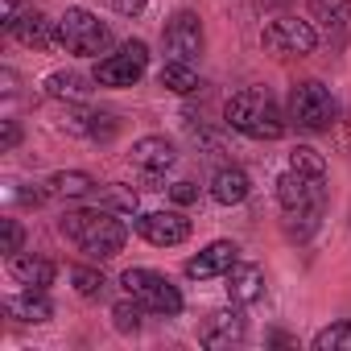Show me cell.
<instances>
[{"instance_id":"cell-1","label":"cell","mask_w":351,"mask_h":351,"mask_svg":"<svg viewBox=\"0 0 351 351\" xmlns=\"http://www.w3.org/2000/svg\"><path fill=\"white\" fill-rule=\"evenodd\" d=\"M62 236H66L83 256L108 261V256H116V252L124 248L128 228H124V219H120L116 211L95 207V211H71V215L62 219Z\"/></svg>"},{"instance_id":"cell-2","label":"cell","mask_w":351,"mask_h":351,"mask_svg":"<svg viewBox=\"0 0 351 351\" xmlns=\"http://www.w3.org/2000/svg\"><path fill=\"white\" fill-rule=\"evenodd\" d=\"M223 116L236 132L252 136V141H277L285 132V116L277 108V99L265 87H244L223 104Z\"/></svg>"},{"instance_id":"cell-3","label":"cell","mask_w":351,"mask_h":351,"mask_svg":"<svg viewBox=\"0 0 351 351\" xmlns=\"http://www.w3.org/2000/svg\"><path fill=\"white\" fill-rule=\"evenodd\" d=\"M58 46L79 54V58H95L112 46V29L87 9H66L58 17Z\"/></svg>"},{"instance_id":"cell-4","label":"cell","mask_w":351,"mask_h":351,"mask_svg":"<svg viewBox=\"0 0 351 351\" xmlns=\"http://www.w3.org/2000/svg\"><path fill=\"white\" fill-rule=\"evenodd\" d=\"M120 285H124L149 314H161V318L182 314V293H178V285H173L169 277H161V273H153V269H124Z\"/></svg>"},{"instance_id":"cell-5","label":"cell","mask_w":351,"mask_h":351,"mask_svg":"<svg viewBox=\"0 0 351 351\" xmlns=\"http://www.w3.org/2000/svg\"><path fill=\"white\" fill-rule=\"evenodd\" d=\"M335 112H339V104H335V95L318 79H306V83H298L289 91V120L298 128H306V132L330 128L335 124Z\"/></svg>"},{"instance_id":"cell-6","label":"cell","mask_w":351,"mask_h":351,"mask_svg":"<svg viewBox=\"0 0 351 351\" xmlns=\"http://www.w3.org/2000/svg\"><path fill=\"white\" fill-rule=\"evenodd\" d=\"M261 46H265L269 54H277V58H306V54H314L318 34H314L310 21L277 17V21H269V25L261 29Z\"/></svg>"},{"instance_id":"cell-7","label":"cell","mask_w":351,"mask_h":351,"mask_svg":"<svg viewBox=\"0 0 351 351\" xmlns=\"http://www.w3.org/2000/svg\"><path fill=\"white\" fill-rule=\"evenodd\" d=\"M326 178H314V173L302 169H285L277 182V203L285 207V215H318L322 199H326Z\"/></svg>"},{"instance_id":"cell-8","label":"cell","mask_w":351,"mask_h":351,"mask_svg":"<svg viewBox=\"0 0 351 351\" xmlns=\"http://www.w3.org/2000/svg\"><path fill=\"white\" fill-rule=\"evenodd\" d=\"M149 66V50L145 42H124L116 54H108L99 66H95V83L99 87H132Z\"/></svg>"},{"instance_id":"cell-9","label":"cell","mask_w":351,"mask_h":351,"mask_svg":"<svg viewBox=\"0 0 351 351\" xmlns=\"http://www.w3.org/2000/svg\"><path fill=\"white\" fill-rule=\"evenodd\" d=\"M161 46L173 62H195L203 54V25L195 13H178L165 21V34H161Z\"/></svg>"},{"instance_id":"cell-10","label":"cell","mask_w":351,"mask_h":351,"mask_svg":"<svg viewBox=\"0 0 351 351\" xmlns=\"http://www.w3.org/2000/svg\"><path fill=\"white\" fill-rule=\"evenodd\" d=\"M132 228H136L149 244H157V248L186 244V236H191V219L178 215V211H149V215H136Z\"/></svg>"},{"instance_id":"cell-11","label":"cell","mask_w":351,"mask_h":351,"mask_svg":"<svg viewBox=\"0 0 351 351\" xmlns=\"http://www.w3.org/2000/svg\"><path fill=\"white\" fill-rule=\"evenodd\" d=\"M236 261H240V248H236L232 240H215V244H207L199 256H191V261H186V277H195V281L228 277Z\"/></svg>"},{"instance_id":"cell-12","label":"cell","mask_w":351,"mask_h":351,"mask_svg":"<svg viewBox=\"0 0 351 351\" xmlns=\"http://www.w3.org/2000/svg\"><path fill=\"white\" fill-rule=\"evenodd\" d=\"M128 157H132V165H136L141 173L157 178V173H165V169L173 165V145H169L165 136H141Z\"/></svg>"},{"instance_id":"cell-13","label":"cell","mask_w":351,"mask_h":351,"mask_svg":"<svg viewBox=\"0 0 351 351\" xmlns=\"http://www.w3.org/2000/svg\"><path fill=\"white\" fill-rule=\"evenodd\" d=\"M9 34L21 42V46H38V50H46V46H54L58 42V21H46V13H17V21L9 25Z\"/></svg>"},{"instance_id":"cell-14","label":"cell","mask_w":351,"mask_h":351,"mask_svg":"<svg viewBox=\"0 0 351 351\" xmlns=\"http://www.w3.org/2000/svg\"><path fill=\"white\" fill-rule=\"evenodd\" d=\"M5 314L17 322H50L54 306L46 302V289H25L17 298H5Z\"/></svg>"},{"instance_id":"cell-15","label":"cell","mask_w":351,"mask_h":351,"mask_svg":"<svg viewBox=\"0 0 351 351\" xmlns=\"http://www.w3.org/2000/svg\"><path fill=\"white\" fill-rule=\"evenodd\" d=\"M211 199H215L219 207L244 203V199H248V173H244L240 165H223L215 178H211Z\"/></svg>"},{"instance_id":"cell-16","label":"cell","mask_w":351,"mask_h":351,"mask_svg":"<svg viewBox=\"0 0 351 351\" xmlns=\"http://www.w3.org/2000/svg\"><path fill=\"white\" fill-rule=\"evenodd\" d=\"M240 339H244V318H240L236 310H219V314H211L207 326H203V343H207V347H232V343H240Z\"/></svg>"},{"instance_id":"cell-17","label":"cell","mask_w":351,"mask_h":351,"mask_svg":"<svg viewBox=\"0 0 351 351\" xmlns=\"http://www.w3.org/2000/svg\"><path fill=\"white\" fill-rule=\"evenodd\" d=\"M9 273H13V281H21L25 289H46L50 281H54V265L46 261V256H13L9 261Z\"/></svg>"},{"instance_id":"cell-18","label":"cell","mask_w":351,"mask_h":351,"mask_svg":"<svg viewBox=\"0 0 351 351\" xmlns=\"http://www.w3.org/2000/svg\"><path fill=\"white\" fill-rule=\"evenodd\" d=\"M265 293V273L256 269V265H232V273H228V298L232 302H256Z\"/></svg>"},{"instance_id":"cell-19","label":"cell","mask_w":351,"mask_h":351,"mask_svg":"<svg viewBox=\"0 0 351 351\" xmlns=\"http://www.w3.org/2000/svg\"><path fill=\"white\" fill-rule=\"evenodd\" d=\"M46 191L54 199H87L95 191V178H91V173H83V169H58V173H50Z\"/></svg>"},{"instance_id":"cell-20","label":"cell","mask_w":351,"mask_h":351,"mask_svg":"<svg viewBox=\"0 0 351 351\" xmlns=\"http://www.w3.org/2000/svg\"><path fill=\"white\" fill-rule=\"evenodd\" d=\"M157 79H161V87L178 91V95H191V91H199V87H203V79L195 75V66H191V62H173V58L161 66V75H157Z\"/></svg>"},{"instance_id":"cell-21","label":"cell","mask_w":351,"mask_h":351,"mask_svg":"<svg viewBox=\"0 0 351 351\" xmlns=\"http://www.w3.org/2000/svg\"><path fill=\"white\" fill-rule=\"evenodd\" d=\"M46 95H50V99H71V104H79V99H87V79L75 75V71H54V75L46 79Z\"/></svg>"},{"instance_id":"cell-22","label":"cell","mask_w":351,"mask_h":351,"mask_svg":"<svg viewBox=\"0 0 351 351\" xmlns=\"http://www.w3.org/2000/svg\"><path fill=\"white\" fill-rule=\"evenodd\" d=\"M71 124V132H83V136H91V141H108L112 132H116V116H108V112H79V116H71L66 120Z\"/></svg>"},{"instance_id":"cell-23","label":"cell","mask_w":351,"mask_h":351,"mask_svg":"<svg viewBox=\"0 0 351 351\" xmlns=\"http://www.w3.org/2000/svg\"><path fill=\"white\" fill-rule=\"evenodd\" d=\"M314 21L326 29H343L351 21V0H314Z\"/></svg>"},{"instance_id":"cell-24","label":"cell","mask_w":351,"mask_h":351,"mask_svg":"<svg viewBox=\"0 0 351 351\" xmlns=\"http://www.w3.org/2000/svg\"><path fill=\"white\" fill-rule=\"evenodd\" d=\"M141 314H145V306H141L132 293H128V302L112 306V322H116L120 335H136V330H141Z\"/></svg>"},{"instance_id":"cell-25","label":"cell","mask_w":351,"mask_h":351,"mask_svg":"<svg viewBox=\"0 0 351 351\" xmlns=\"http://www.w3.org/2000/svg\"><path fill=\"white\" fill-rule=\"evenodd\" d=\"M314 351H351V322H335L314 335Z\"/></svg>"},{"instance_id":"cell-26","label":"cell","mask_w":351,"mask_h":351,"mask_svg":"<svg viewBox=\"0 0 351 351\" xmlns=\"http://www.w3.org/2000/svg\"><path fill=\"white\" fill-rule=\"evenodd\" d=\"M289 169H302V173H314V178H326V161H322V153L310 149V145H298V149L289 153Z\"/></svg>"},{"instance_id":"cell-27","label":"cell","mask_w":351,"mask_h":351,"mask_svg":"<svg viewBox=\"0 0 351 351\" xmlns=\"http://www.w3.org/2000/svg\"><path fill=\"white\" fill-rule=\"evenodd\" d=\"M71 281H75V289H79L83 298H99V293H104V285H108V281H104V273L83 269V265H79V269H71Z\"/></svg>"},{"instance_id":"cell-28","label":"cell","mask_w":351,"mask_h":351,"mask_svg":"<svg viewBox=\"0 0 351 351\" xmlns=\"http://www.w3.org/2000/svg\"><path fill=\"white\" fill-rule=\"evenodd\" d=\"M21 244H25L21 223H17V219H5V252H9V256H17V252H21Z\"/></svg>"},{"instance_id":"cell-29","label":"cell","mask_w":351,"mask_h":351,"mask_svg":"<svg viewBox=\"0 0 351 351\" xmlns=\"http://www.w3.org/2000/svg\"><path fill=\"white\" fill-rule=\"evenodd\" d=\"M169 195H173V203H195V199H199L195 182H173V186H169Z\"/></svg>"},{"instance_id":"cell-30","label":"cell","mask_w":351,"mask_h":351,"mask_svg":"<svg viewBox=\"0 0 351 351\" xmlns=\"http://www.w3.org/2000/svg\"><path fill=\"white\" fill-rule=\"evenodd\" d=\"M112 9L124 13V17H141L145 13V0H112Z\"/></svg>"},{"instance_id":"cell-31","label":"cell","mask_w":351,"mask_h":351,"mask_svg":"<svg viewBox=\"0 0 351 351\" xmlns=\"http://www.w3.org/2000/svg\"><path fill=\"white\" fill-rule=\"evenodd\" d=\"M0 141H5V149H13V145L21 141V128H17L13 120H5V136H0Z\"/></svg>"}]
</instances>
